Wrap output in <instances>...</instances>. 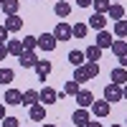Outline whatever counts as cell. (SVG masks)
Here are the masks:
<instances>
[{
	"mask_svg": "<svg viewBox=\"0 0 127 127\" xmlns=\"http://www.w3.org/2000/svg\"><path fill=\"white\" fill-rule=\"evenodd\" d=\"M54 38H56V41H61V43H64V41H71V26L61 20V23L54 28Z\"/></svg>",
	"mask_w": 127,
	"mask_h": 127,
	"instance_id": "8992f818",
	"label": "cell"
},
{
	"mask_svg": "<svg viewBox=\"0 0 127 127\" xmlns=\"http://www.w3.org/2000/svg\"><path fill=\"white\" fill-rule=\"evenodd\" d=\"M89 120H92V117H89V109H87V107H76L74 114H71V122L76 125V127H84Z\"/></svg>",
	"mask_w": 127,
	"mask_h": 127,
	"instance_id": "5b68a950",
	"label": "cell"
},
{
	"mask_svg": "<svg viewBox=\"0 0 127 127\" xmlns=\"http://www.w3.org/2000/svg\"><path fill=\"white\" fill-rule=\"evenodd\" d=\"M5 117H8V114H5V104H0V122H3Z\"/></svg>",
	"mask_w": 127,
	"mask_h": 127,
	"instance_id": "8d00e7d4",
	"label": "cell"
},
{
	"mask_svg": "<svg viewBox=\"0 0 127 127\" xmlns=\"http://www.w3.org/2000/svg\"><path fill=\"white\" fill-rule=\"evenodd\" d=\"M18 8H20L18 0H3V5H0V10H3L5 15H15V13H18Z\"/></svg>",
	"mask_w": 127,
	"mask_h": 127,
	"instance_id": "d6986e66",
	"label": "cell"
},
{
	"mask_svg": "<svg viewBox=\"0 0 127 127\" xmlns=\"http://www.w3.org/2000/svg\"><path fill=\"white\" fill-rule=\"evenodd\" d=\"M0 5H3V0H0Z\"/></svg>",
	"mask_w": 127,
	"mask_h": 127,
	"instance_id": "f6af8a7d",
	"label": "cell"
},
{
	"mask_svg": "<svg viewBox=\"0 0 127 127\" xmlns=\"http://www.w3.org/2000/svg\"><path fill=\"white\" fill-rule=\"evenodd\" d=\"M54 13H56L59 18H66V15L71 13V3H69V0H59V3L54 5Z\"/></svg>",
	"mask_w": 127,
	"mask_h": 127,
	"instance_id": "2e32d148",
	"label": "cell"
},
{
	"mask_svg": "<svg viewBox=\"0 0 127 127\" xmlns=\"http://www.w3.org/2000/svg\"><path fill=\"white\" fill-rule=\"evenodd\" d=\"M81 66H84V71H87V76H89V79L99 76V61H84Z\"/></svg>",
	"mask_w": 127,
	"mask_h": 127,
	"instance_id": "603a6c76",
	"label": "cell"
},
{
	"mask_svg": "<svg viewBox=\"0 0 127 127\" xmlns=\"http://www.w3.org/2000/svg\"><path fill=\"white\" fill-rule=\"evenodd\" d=\"M84 127H102V122H92V120H89V122L84 125Z\"/></svg>",
	"mask_w": 127,
	"mask_h": 127,
	"instance_id": "74e56055",
	"label": "cell"
},
{
	"mask_svg": "<svg viewBox=\"0 0 127 127\" xmlns=\"http://www.w3.org/2000/svg\"><path fill=\"white\" fill-rule=\"evenodd\" d=\"M109 48H112L117 56H122L125 51H127V41H125V38H120V41H112V46H109Z\"/></svg>",
	"mask_w": 127,
	"mask_h": 127,
	"instance_id": "f546056e",
	"label": "cell"
},
{
	"mask_svg": "<svg viewBox=\"0 0 127 127\" xmlns=\"http://www.w3.org/2000/svg\"><path fill=\"white\" fill-rule=\"evenodd\" d=\"M36 102H38V92L36 89H26L23 92V102H20V104H23V107H33Z\"/></svg>",
	"mask_w": 127,
	"mask_h": 127,
	"instance_id": "ffe728a7",
	"label": "cell"
},
{
	"mask_svg": "<svg viewBox=\"0 0 127 127\" xmlns=\"http://www.w3.org/2000/svg\"><path fill=\"white\" fill-rule=\"evenodd\" d=\"M74 81H76V84L89 81V76H87V71H84V66H74Z\"/></svg>",
	"mask_w": 127,
	"mask_h": 127,
	"instance_id": "f1b7e54d",
	"label": "cell"
},
{
	"mask_svg": "<svg viewBox=\"0 0 127 127\" xmlns=\"http://www.w3.org/2000/svg\"><path fill=\"white\" fill-rule=\"evenodd\" d=\"M87 26L94 28V31H104V26H107V18H104V13H94V15L87 20Z\"/></svg>",
	"mask_w": 127,
	"mask_h": 127,
	"instance_id": "4fadbf2b",
	"label": "cell"
},
{
	"mask_svg": "<svg viewBox=\"0 0 127 127\" xmlns=\"http://www.w3.org/2000/svg\"><path fill=\"white\" fill-rule=\"evenodd\" d=\"M15 79L13 69H0V87H10V81Z\"/></svg>",
	"mask_w": 127,
	"mask_h": 127,
	"instance_id": "cb8c5ba5",
	"label": "cell"
},
{
	"mask_svg": "<svg viewBox=\"0 0 127 127\" xmlns=\"http://www.w3.org/2000/svg\"><path fill=\"white\" fill-rule=\"evenodd\" d=\"M92 112H94V117H109V112H112V104L107 99H99V102H92Z\"/></svg>",
	"mask_w": 127,
	"mask_h": 127,
	"instance_id": "3957f363",
	"label": "cell"
},
{
	"mask_svg": "<svg viewBox=\"0 0 127 127\" xmlns=\"http://www.w3.org/2000/svg\"><path fill=\"white\" fill-rule=\"evenodd\" d=\"M74 99H76V104H79V107H92V102H94V94L89 92V89H79L76 94H74Z\"/></svg>",
	"mask_w": 127,
	"mask_h": 127,
	"instance_id": "52a82bcc",
	"label": "cell"
},
{
	"mask_svg": "<svg viewBox=\"0 0 127 127\" xmlns=\"http://www.w3.org/2000/svg\"><path fill=\"white\" fill-rule=\"evenodd\" d=\"M5 56H8V46H5V43H0V61H3Z\"/></svg>",
	"mask_w": 127,
	"mask_h": 127,
	"instance_id": "e575fe53",
	"label": "cell"
},
{
	"mask_svg": "<svg viewBox=\"0 0 127 127\" xmlns=\"http://www.w3.org/2000/svg\"><path fill=\"white\" fill-rule=\"evenodd\" d=\"M84 61H87L84 59V51H69V64L71 66H81Z\"/></svg>",
	"mask_w": 127,
	"mask_h": 127,
	"instance_id": "484cf974",
	"label": "cell"
},
{
	"mask_svg": "<svg viewBox=\"0 0 127 127\" xmlns=\"http://www.w3.org/2000/svg\"><path fill=\"white\" fill-rule=\"evenodd\" d=\"M104 99H107L109 104L112 102H122V87L114 84V81H109L107 87H104Z\"/></svg>",
	"mask_w": 127,
	"mask_h": 127,
	"instance_id": "6da1fadb",
	"label": "cell"
},
{
	"mask_svg": "<svg viewBox=\"0 0 127 127\" xmlns=\"http://www.w3.org/2000/svg\"><path fill=\"white\" fill-rule=\"evenodd\" d=\"M107 15H109L112 20H122V18H125V8H122V3H112L109 10H107Z\"/></svg>",
	"mask_w": 127,
	"mask_h": 127,
	"instance_id": "ac0fdd59",
	"label": "cell"
},
{
	"mask_svg": "<svg viewBox=\"0 0 127 127\" xmlns=\"http://www.w3.org/2000/svg\"><path fill=\"white\" fill-rule=\"evenodd\" d=\"M114 36L127 38V20H114Z\"/></svg>",
	"mask_w": 127,
	"mask_h": 127,
	"instance_id": "83f0119b",
	"label": "cell"
},
{
	"mask_svg": "<svg viewBox=\"0 0 127 127\" xmlns=\"http://www.w3.org/2000/svg\"><path fill=\"white\" fill-rule=\"evenodd\" d=\"M81 89V84H76V81H66V84H64V89H61V94H64V97H74V94H76Z\"/></svg>",
	"mask_w": 127,
	"mask_h": 127,
	"instance_id": "d4e9b609",
	"label": "cell"
},
{
	"mask_svg": "<svg viewBox=\"0 0 127 127\" xmlns=\"http://www.w3.org/2000/svg\"><path fill=\"white\" fill-rule=\"evenodd\" d=\"M112 3H122V0H112Z\"/></svg>",
	"mask_w": 127,
	"mask_h": 127,
	"instance_id": "b9f144b4",
	"label": "cell"
},
{
	"mask_svg": "<svg viewBox=\"0 0 127 127\" xmlns=\"http://www.w3.org/2000/svg\"><path fill=\"white\" fill-rule=\"evenodd\" d=\"M18 61H20V66H23V69H33L36 61H38V54H36V51H23V54L18 56Z\"/></svg>",
	"mask_w": 127,
	"mask_h": 127,
	"instance_id": "8fae6325",
	"label": "cell"
},
{
	"mask_svg": "<svg viewBox=\"0 0 127 127\" xmlns=\"http://www.w3.org/2000/svg\"><path fill=\"white\" fill-rule=\"evenodd\" d=\"M112 127H125V125H112Z\"/></svg>",
	"mask_w": 127,
	"mask_h": 127,
	"instance_id": "60d3db41",
	"label": "cell"
},
{
	"mask_svg": "<svg viewBox=\"0 0 127 127\" xmlns=\"http://www.w3.org/2000/svg\"><path fill=\"white\" fill-rule=\"evenodd\" d=\"M20 43H23V51H36V48H38V41H36V36H26L23 41H20Z\"/></svg>",
	"mask_w": 127,
	"mask_h": 127,
	"instance_id": "4dcf8cb0",
	"label": "cell"
},
{
	"mask_svg": "<svg viewBox=\"0 0 127 127\" xmlns=\"http://www.w3.org/2000/svg\"><path fill=\"white\" fill-rule=\"evenodd\" d=\"M3 127H20V120L18 117H5L3 120Z\"/></svg>",
	"mask_w": 127,
	"mask_h": 127,
	"instance_id": "1f68e13d",
	"label": "cell"
},
{
	"mask_svg": "<svg viewBox=\"0 0 127 127\" xmlns=\"http://www.w3.org/2000/svg\"><path fill=\"white\" fill-rule=\"evenodd\" d=\"M109 79L114 81V84H127V69L125 66H117V69H112V74H109Z\"/></svg>",
	"mask_w": 127,
	"mask_h": 127,
	"instance_id": "9a60e30c",
	"label": "cell"
},
{
	"mask_svg": "<svg viewBox=\"0 0 127 127\" xmlns=\"http://www.w3.org/2000/svg\"><path fill=\"white\" fill-rule=\"evenodd\" d=\"M112 33H109V31H97V43H94V46H99V48H109L112 46Z\"/></svg>",
	"mask_w": 127,
	"mask_h": 127,
	"instance_id": "5bb4252c",
	"label": "cell"
},
{
	"mask_svg": "<svg viewBox=\"0 0 127 127\" xmlns=\"http://www.w3.org/2000/svg\"><path fill=\"white\" fill-rule=\"evenodd\" d=\"M125 20H127V13H125Z\"/></svg>",
	"mask_w": 127,
	"mask_h": 127,
	"instance_id": "ee69618b",
	"label": "cell"
},
{
	"mask_svg": "<svg viewBox=\"0 0 127 127\" xmlns=\"http://www.w3.org/2000/svg\"><path fill=\"white\" fill-rule=\"evenodd\" d=\"M33 69H36V76H38V81H46V79H48V74H51V61L38 59Z\"/></svg>",
	"mask_w": 127,
	"mask_h": 127,
	"instance_id": "ba28073f",
	"label": "cell"
},
{
	"mask_svg": "<svg viewBox=\"0 0 127 127\" xmlns=\"http://www.w3.org/2000/svg\"><path fill=\"white\" fill-rule=\"evenodd\" d=\"M125 127H127V117H125Z\"/></svg>",
	"mask_w": 127,
	"mask_h": 127,
	"instance_id": "7bdbcfd3",
	"label": "cell"
},
{
	"mask_svg": "<svg viewBox=\"0 0 127 127\" xmlns=\"http://www.w3.org/2000/svg\"><path fill=\"white\" fill-rule=\"evenodd\" d=\"M74 3H76L79 8H89V5H92V0H74Z\"/></svg>",
	"mask_w": 127,
	"mask_h": 127,
	"instance_id": "836d02e7",
	"label": "cell"
},
{
	"mask_svg": "<svg viewBox=\"0 0 127 127\" xmlns=\"http://www.w3.org/2000/svg\"><path fill=\"white\" fill-rule=\"evenodd\" d=\"M117 59H120V66H125V69H127V51H125L122 56H117Z\"/></svg>",
	"mask_w": 127,
	"mask_h": 127,
	"instance_id": "d590c367",
	"label": "cell"
},
{
	"mask_svg": "<svg viewBox=\"0 0 127 127\" xmlns=\"http://www.w3.org/2000/svg\"><path fill=\"white\" fill-rule=\"evenodd\" d=\"M122 99L127 102V84H122Z\"/></svg>",
	"mask_w": 127,
	"mask_h": 127,
	"instance_id": "f35d334b",
	"label": "cell"
},
{
	"mask_svg": "<svg viewBox=\"0 0 127 127\" xmlns=\"http://www.w3.org/2000/svg\"><path fill=\"white\" fill-rule=\"evenodd\" d=\"M84 59H87V61H102V48L99 46H87Z\"/></svg>",
	"mask_w": 127,
	"mask_h": 127,
	"instance_id": "44dd1931",
	"label": "cell"
},
{
	"mask_svg": "<svg viewBox=\"0 0 127 127\" xmlns=\"http://www.w3.org/2000/svg\"><path fill=\"white\" fill-rule=\"evenodd\" d=\"M3 26L8 28V33H18V31H20V26H23V18H20L18 13H15V15H8Z\"/></svg>",
	"mask_w": 127,
	"mask_h": 127,
	"instance_id": "7c38bea8",
	"label": "cell"
},
{
	"mask_svg": "<svg viewBox=\"0 0 127 127\" xmlns=\"http://www.w3.org/2000/svg\"><path fill=\"white\" fill-rule=\"evenodd\" d=\"M36 41H38V48H41V51H54V48L59 46V41L54 38V33H41Z\"/></svg>",
	"mask_w": 127,
	"mask_h": 127,
	"instance_id": "277c9868",
	"label": "cell"
},
{
	"mask_svg": "<svg viewBox=\"0 0 127 127\" xmlns=\"http://www.w3.org/2000/svg\"><path fill=\"white\" fill-rule=\"evenodd\" d=\"M38 102L41 104H56L59 102V92L54 87H43V89L38 92Z\"/></svg>",
	"mask_w": 127,
	"mask_h": 127,
	"instance_id": "7a4b0ae2",
	"label": "cell"
},
{
	"mask_svg": "<svg viewBox=\"0 0 127 127\" xmlns=\"http://www.w3.org/2000/svg\"><path fill=\"white\" fill-rule=\"evenodd\" d=\"M5 41H8V28L0 26V43H5Z\"/></svg>",
	"mask_w": 127,
	"mask_h": 127,
	"instance_id": "d6a6232c",
	"label": "cell"
},
{
	"mask_svg": "<svg viewBox=\"0 0 127 127\" xmlns=\"http://www.w3.org/2000/svg\"><path fill=\"white\" fill-rule=\"evenodd\" d=\"M43 127H56V125H51V122H48V125H43Z\"/></svg>",
	"mask_w": 127,
	"mask_h": 127,
	"instance_id": "ab89813d",
	"label": "cell"
},
{
	"mask_svg": "<svg viewBox=\"0 0 127 127\" xmlns=\"http://www.w3.org/2000/svg\"><path fill=\"white\" fill-rule=\"evenodd\" d=\"M87 33H89V26H87V23H76V26H71V38L84 41V38H87Z\"/></svg>",
	"mask_w": 127,
	"mask_h": 127,
	"instance_id": "e0dca14e",
	"label": "cell"
},
{
	"mask_svg": "<svg viewBox=\"0 0 127 127\" xmlns=\"http://www.w3.org/2000/svg\"><path fill=\"white\" fill-rule=\"evenodd\" d=\"M3 102H5V104H13V107H18V104L23 102V92H20V89H13V87H8Z\"/></svg>",
	"mask_w": 127,
	"mask_h": 127,
	"instance_id": "9c48e42d",
	"label": "cell"
},
{
	"mask_svg": "<svg viewBox=\"0 0 127 127\" xmlns=\"http://www.w3.org/2000/svg\"><path fill=\"white\" fill-rule=\"evenodd\" d=\"M28 117L33 120V122H43V120H46V104H41V102H36L33 107L28 109Z\"/></svg>",
	"mask_w": 127,
	"mask_h": 127,
	"instance_id": "30bf717a",
	"label": "cell"
},
{
	"mask_svg": "<svg viewBox=\"0 0 127 127\" xmlns=\"http://www.w3.org/2000/svg\"><path fill=\"white\" fill-rule=\"evenodd\" d=\"M92 5H94V13H104V15H107L112 0H92Z\"/></svg>",
	"mask_w": 127,
	"mask_h": 127,
	"instance_id": "4316f807",
	"label": "cell"
},
{
	"mask_svg": "<svg viewBox=\"0 0 127 127\" xmlns=\"http://www.w3.org/2000/svg\"><path fill=\"white\" fill-rule=\"evenodd\" d=\"M5 46H8V56H20L23 54V43H20V41H5Z\"/></svg>",
	"mask_w": 127,
	"mask_h": 127,
	"instance_id": "7402d4cb",
	"label": "cell"
}]
</instances>
